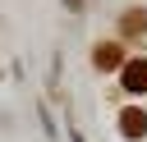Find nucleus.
Returning a JSON list of instances; mask_svg holds the SVG:
<instances>
[{
	"label": "nucleus",
	"instance_id": "f257e3e1",
	"mask_svg": "<svg viewBox=\"0 0 147 142\" xmlns=\"http://www.w3.org/2000/svg\"><path fill=\"white\" fill-rule=\"evenodd\" d=\"M119 82H124V92H129V96H142V92H147V55H133V60H124V69H119Z\"/></svg>",
	"mask_w": 147,
	"mask_h": 142
},
{
	"label": "nucleus",
	"instance_id": "f03ea898",
	"mask_svg": "<svg viewBox=\"0 0 147 142\" xmlns=\"http://www.w3.org/2000/svg\"><path fill=\"white\" fill-rule=\"evenodd\" d=\"M92 64L106 73V69H124V46L119 41H96L92 46Z\"/></svg>",
	"mask_w": 147,
	"mask_h": 142
},
{
	"label": "nucleus",
	"instance_id": "7ed1b4c3",
	"mask_svg": "<svg viewBox=\"0 0 147 142\" xmlns=\"http://www.w3.org/2000/svg\"><path fill=\"white\" fill-rule=\"evenodd\" d=\"M119 133H124V137H142V133H147V110H142V105L119 110Z\"/></svg>",
	"mask_w": 147,
	"mask_h": 142
},
{
	"label": "nucleus",
	"instance_id": "20e7f679",
	"mask_svg": "<svg viewBox=\"0 0 147 142\" xmlns=\"http://www.w3.org/2000/svg\"><path fill=\"white\" fill-rule=\"evenodd\" d=\"M119 27H124V37H133V41H147V9H129V14L119 18Z\"/></svg>",
	"mask_w": 147,
	"mask_h": 142
},
{
	"label": "nucleus",
	"instance_id": "39448f33",
	"mask_svg": "<svg viewBox=\"0 0 147 142\" xmlns=\"http://www.w3.org/2000/svg\"><path fill=\"white\" fill-rule=\"evenodd\" d=\"M64 5H69V9H83V0H64Z\"/></svg>",
	"mask_w": 147,
	"mask_h": 142
}]
</instances>
